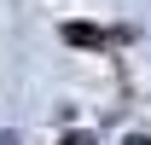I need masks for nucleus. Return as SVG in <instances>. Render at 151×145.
<instances>
[{
	"mask_svg": "<svg viewBox=\"0 0 151 145\" xmlns=\"http://www.w3.org/2000/svg\"><path fill=\"white\" fill-rule=\"evenodd\" d=\"M122 145H145V134H128V139H122Z\"/></svg>",
	"mask_w": 151,
	"mask_h": 145,
	"instance_id": "7ed1b4c3",
	"label": "nucleus"
},
{
	"mask_svg": "<svg viewBox=\"0 0 151 145\" xmlns=\"http://www.w3.org/2000/svg\"><path fill=\"white\" fill-rule=\"evenodd\" d=\"M64 145H93V139H87V134H64Z\"/></svg>",
	"mask_w": 151,
	"mask_h": 145,
	"instance_id": "f03ea898",
	"label": "nucleus"
},
{
	"mask_svg": "<svg viewBox=\"0 0 151 145\" xmlns=\"http://www.w3.org/2000/svg\"><path fill=\"white\" fill-rule=\"evenodd\" d=\"M64 41H76V47H99L105 35H99L93 23H70V29H64Z\"/></svg>",
	"mask_w": 151,
	"mask_h": 145,
	"instance_id": "f257e3e1",
	"label": "nucleus"
},
{
	"mask_svg": "<svg viewBox=\"0 0 151 145\" xmlns=\"http://www.w3.org/2000/svg\"><path fill=\"white\" fill-rule=\"evenodd\" d=\"M0 145H18V139H12V134H6V128H0Z\"/></svg>",
	"mask_w": 151,
	"mask_h": 145,
	"instance_id": "20e7f679",
	"label": "nucleus"
}]
</instances>
